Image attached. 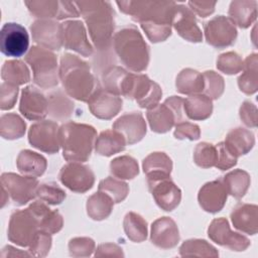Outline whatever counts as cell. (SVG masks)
I'll use <instances>...</instances> for the list:
<instances>
[{
  "mask_svg": "<svg viewBox=\"0 0 258 258\" xmlns=\"http://www.w3.org/2000/svg\"><path fill=\"white\" fill-rule=\"evenodd\" d=\"M58 75L66 93L78 101L88 102L100 87L89 63L69 52L60 57Z\"/></svg>",
  "mask_w": 258,
  "mask_h": 258,
  "instance_id": "obj_1",
  "label": "cell"
},
{
  "mask_svg": "<svg viewBox=\"0 0 258 258\" xmlns=\"http://www.w3.org/2000/svg\"><path fill=\"white\" fill-rule=\"evenodd\" d=\"M80 14L85 20L91 39L99 50H107L113 42L115 27L114 11L108 1H76Z\"/></svg>",
  "mask_w": 258,
  "mask_h": 258,
  "instance_id": "obj_2",
  "label": "cell"
},
{
  "mask_svg": "<svg viewBox=\"0 0 258 258\" xmlns=\"http://www.w3.org/2000/svg\"><path fill=\"white\" fill-rule=\"evenodd\" d=\"M112 43L117 56L127 69L136 73L147 69L150 58L149 46L136 26L120 28L115 32Z\"/></svg>",
  "mask_w": 258,
  "mask_h": 258,
  "instance_id": "obj_3",
  "label": "cell"
},
{
  "mask_svg": "<svg viewBox=\"0 0 258 258\" xmlns=\"http://www.w3.org/2000/svg\"><path fill=\"white\" fill-rule=\"evenodd\" d=\"M58 137L62 156L67 161H87L97 138L96 129L84 123L69 121L59 126Z\"/></svg>",
  "mask_w": 258,
  "mask_h": 258,
  "instance_id": "obj_4",
  "label": "cell"
},
{
  "mask_svg": "<svg viewBox=\"0 0 258 258\" xmlns=\"http://www.w3.org/2000/svg\"><path fill=\"white\" fill-rule=\"evenodd\" d=\"M116 4L139 23L171 26L173 1H117Z\"/></svg>",
  "mask_w": 258,
  "mask_h": 258,
  "instance_id": "obj_5",
  "label": "cell"
},
{
  "mask_svg": "<svg viewBox=\"0 0 258 258\" xmlns=\"http://www.w3.org/2000/svg\"><path fill=\"white\" fill-rule=\"evenodd\" d=\"M25 60L30 66L33 82L42 89L57 86L59 81L56 55L49 49L33 45L25 54Z\"/></svg>",
  "mask_w": 258,
  "mask_h": 258,
  "instance_id": "obj_6",
  "label": "cell"
},
{
  "mask_svg": "<svg viewBox=\"0 0 258 258\" xmlns=\"http://www.w3.org/2000/svg\"><path fill=\"white\" fill-rule=\"evenodd\" d=\"M38 223L28 208L16 210L9 219L8 240L21 247H28L39 231Z\"/></svg>",
  "mask_w": 258,
  "mask_h": 258,
  "instance_id": "obj_7",
  "label": "cell"
},
{
  "mask_svg": "<svg viewBox=\"0 0 258 258\" xmlns=\"http://www.w3.org/2000/svg\"><path fill=\"white\" fill-rule=\"evenodd\" d=\"M38 184V180L33 176L13 172L1 174V186L5 188L13 204L18 207L24 206L36 197Z\"/></svg>",
  "mask_w": 258,
  "mask_h": 258,
  "instance_id": "obj_8",
  "label": "cell"
},
{
  "mask_svg": "<svg viewBox=\"0 0 258 258\" xmlns=\"http://www.w3.org/2000/svg\"><path fill=\"white\" fill-rule=\"evenodd\" d=\"M147 184L156 205L163 211H173L180 203L181 190L170 175L147 176Z\"/></svg>",
  "mask_w": 258,
  "mask_h": 258,
  "instance_id": "obj_9",
  "label": "cell"
},
{
  "mask_svg": "<svg viewBox=\"0 0 258 258\" xmlns=\"http://www.w3.org/2000/svg\"><path fill=\"white\" fill-rule=\"evenodd\" d=\"M58 179L74 192L84 194L95 183V174L89 165L79 161H69L59 170Z\"/></svg>",
  "mask_w": 258,
  "mask_h": 258,
  "instance_id": "obj_10",
  "label": "cell"
},
{
  "mask_svg": "<svg viewBox=\"0 0 258 258\" xmlns=\"http://www.w3.org/2000/svg\"><path fill=\"white\" fill-rule=\"evenodd\" d=\"M28 11L38 19L62 20L67 18L79 17L80 12L75 2L56 1V0H37L25 1Z\"/></svg>",
  "mask_w": 258,
  "mask_h": 258,
  "instance_id": "obj_11",
  "label": "cell"
},
{
  "mask_svg": "<svg viewBox=\"0 0 258 258\" xmlns=\"http://www.w3.org/2000/svg\"><path fill=\"white\" fill-rule=\"evenodd\" d=\"M59 126L51 120H40L28 130L29 143L40 151L53 154L60 148L58 137Z\"/></svg>",
  "mask_w": 258,
  "mask_h": 258,
  "instance_id": "obj_12",
  "label": "cell"
},
{
  "mask_svg": "<svg viewBox=\"0 0 258 258\" xmlns=\"http://www.w3.org/2000/svg\"><path fill=\"white\" fill-rule=\"evenodd\" d=\"M29 35L19 23L7 22L0 31V50L6 56L19 57L27 53Z\"/></svg>",
  "mask_w": 258,
  "mask_h": 258,
  "instance_id": "obj_13",
  "label": "cell"
},
{
  "mask_svg": "<svg viewBox=\"0 0 258 258\" xmlns=\"http://www.w3.org/2000/svg\"><path fill=\"white\" fill-rule=\"evenodd\" d=\"M207 42L216 47L224 48L232 45L237 38V28L229 17L215 16L204 25Z\"/></svg>",
  "mask_w": 258,
  "mask_h": 258,
  "instance_id": "obj_14",
  "label": "cell"
},
{
  "mask_svg": "<svg viewBox=\"0 0 258 258\" xmlns=\"http://www.w3.org/2000/svg\"><path fill=\"white\" fill-rule=\"evenodd\" d=\"M208 236L213 242L232 251H244L251 244L246 236L231 231L226 218L214 219L208 228Z\"/></svg>",
  "mask_w": 258,
  "mask_h": 258,
  "instance_id": "obj_15",
  "label": "cell"
},
{
  "mask_svg": "<svg viewBox=\"0 0 258 258\" xmlns=\"http://www.w3.org/2000/svg\"><path fill=\"white\" fill-rule=\"evenodd\" d=\"M32 39L47 49L58 50L62 43L61 23L52 19H37L30 25Z\"/></svg>",
  "mask_w": 258,
  "mask_h": 258,
  "instance_id": "obj_16",
  "label": "cell"
},
{
  "mask_svg": "<svg viewBox=\"0 0 258 258\" xmlns=\"http://www.w3.org/2000/svg\"><path fill=\"white\" fill-rule=\"evenodd\" d=\"M162 97L160 86L143 74H135L128 99L135 100L139 107L151 109L159 104Z\"/></svg>",
  "mask_w": 258,
  "mask_h": 258,
  "instance_id": "obj_17",
  "label": "cell"
},
{
  "mask_svg": "<svg viewBox=\"0 0 258 258\" xmlns=\"http://www.w3.org/2000/svg\"><path fill=\"white\" fill-rule=\"evenodd\" d=\"M62 43L64 48L74 50L83 56L93 54V46L90 43L85 25L80 20H67L61 23Z\"/></svg>",
  "mask_w": 258,
  "mask_h": 258,
  "instance_id": "obj_18",
  "label": "cell"
},
{
  "mask_svg": "<svg viewBox=\"0 0 258 258\" xmlns=\"http://www.w3.org/2000/svg\"><path fill=\"white\" fill-rule=\"evenodd\" d=\"M171 26L187 41L201 42L203 39V33L197 23L195 13L183 4L175 3L171 16Z\"/></svg>",
  "mask_w": 258,
  "mask_h": 258,
  "instance_id": "obj_19",
  "label": "cell"
},
{
  "mask_svg": "<svg viewBox=\"0 0 258 258\" xmlns=\"http://www.w3.org/2000/svg\"><path fill=\"white\" fill-rule=\"evenodd\" d=\"M19 111L28 120L40 121L48 114V101L37 88L27 86L21 92Z\"/></svg>",
  "mask_w": 258,
  "mask_h": 258,
  "instance_id": "obj_20",
  "label": "cell"
},
{
  "mask_svg": "<svg viewBox=\"0 0 258 258\" xmlns=\"http://www.w3.org/2000/svg\"><path fill=\"white\" fill-rule=\"evenodd\" d=\"M87 103L89 110L95 117L110 120L121 111L123 101L119 96L111 94L104 88L99 87Z\"/></svg>",
  "mask_w": 258,
  "mask_h": 258,
  "instance_id": "obj_21",
  "label": "cell"
},
{
  "mask_svg": "<svg viewBox=\"0 0 258 258\" xmlns=\"http://www.w3.org/2000/svg\"><path fill=\"white\" fill-rule=\"evenodd\" d=\"M227 197L228 192L221 177L205 183L199 190L198 201L204 211L216 214L224 208Z\"/></svg>",
  "mask_w": 258,
  "mask_h": 258,
  "instance_id": "obj_22",
  "label": "cell"
},
{
  "mask_svg": "<svg viewBox=\"0 0 258 258\" xmlns=\"http://www.w3.org/2000/svg\"><path fill=\"white\" fill-rule=\"evenodd\" d=\"M113 129L118 131L129 145L139 142L146 134V122L140 112H130L120 116L114 123Z\"/></svg>",
  "mask_w": 258,
  "mask_h": 258,
  "instance_id": "obj_23",
  "label": "cell"
},
{
  "mask_svg": "<svg viewBox=\"0 0 258 258\" xmlns=\"http://www.w3.org/2000/svg\"><path fill=\"white\" fill-rule=\"evenodd\" d=\"M151 243L160 249H171L179 242V232L176 223L169 217H161L151 225Z\"/></svg>",
  "mask_w": 258,
  "mask_h": 258,
  "instance_id": "obj_24",
  "label": "cell"
},
{
  "mask_svg": "<svg viewBox=\"0 0 258 258\" xmlns=\"http://www.w3.org/2000/svg\"><path fill=\"white\" fill-rule=\"evenodd\" d=\"M134 75L135 74L129 73L121 67H111L107 69L102 76L104 89L116 96L129 98Z\"/></svg>",
  "mask_w": 258,
  "mask_h": 258,
  "instance_id": "obj_25",
  "label": "cell"
},
{
  "mask_svg": "<svg viewBox=\"0 0 258 258\" xmlns=\"http://www.w3.org/2000/svg\"><path fill=\"white\" fill-rule=\"evenodd\" d=\"M28 209L35 217L40 230L49 234H55L61 230L63 219L57 210H51L46 203L40 200L31 203Z\"/></svg>",
  "mask_w": 258,
  "mask_h": 258,
  "instance_id": "obj_26",
  "label": "cell"
},
{
  "mask_svg": "<svg viewBox=\"0 0 258 258\" xmlns=\"http://www.w3.org/2000/svg\"><path fill=\"white\" fill-rule=\"evenodd\" d=\"M231 221L237 230L255 235L258 232V207L252 204L239 203L231 212Z\"/></svg>",
  "mask_w": 258,
  "mask_h": 258,
  "instance_id": "obj_27",
  "label": "cell"
},
{
  "mask_svg": "<svg viewBox=\"0 0 258 258\" xmlns=\"http://www.w3.org/2000/svg\"><path fill=\"white\" fill-rule=\"evenodd\" d=\"M229 18L240 28L249 27L257 17V1L235 0L230 3Z\"/></svg>",
  "mask_w": 258,
  "mask_h": 258,
  "instance_id": "obj_28",
  "label": "cell"
},
{
  "mask_svg": "<svg viewBox=\"0 0 258 258\" xmlns=\"http://www.w3.org/2000/svg\"><path fill=\"white\" fill-rule=\"evenodd\" d=\"M16 166L21 174L38 177L44 173L47 161L43 155L29 149H23L16 158Z\"/></svg>",
  "mask_w": 258,
  "mask_h": 258,
  "instance_id": "obj_29",
  "label": "cell"
},
{
  "mask_svg": "<svg viewBox=\"0 0 258 258\" xmlns=\"http://www.w3.org/2000/svg\"><path fill=\"white\" fill-rule=\"evenodd\" d=\"M228 149L237 157L247 154L255 144L254 134L243 127H237L230 130L224 141Z\"/></svg>",
  "mask_w": 258,
  "mask_h": 258,
  "instance_id": "obj_30",
  "label": "cell"
},
{
  "mask_svg": "<svg viewBox=\"0 0 258 258\" xmlns=\"http://www.w3.org/2000/svg\"><path fill=\"white\" fill-rule=\"evenodd\" d=\"M150 129L156 133H166L175 126V116L166 104H158L146 113Z\"/></svg>",
  "mask_w": 258,
  "mask_h": 258,
  "instance_id": "obj_31",
  "label": "cell"
},
{
  "mask_svg": "<svg viewBox=\"0 0 258 258\" xmlns=\"http://www.w3.org/2000/svg\"><path fill=\"white\" fill-rule=\"evenodd\" d=\"M125 138L116 130L108 129L102 131L95 141V150L99 155L111 156L121 152L126 147Z\"/></svg>",
  "mask_w": 258,
  "mask_h": 258,
  "instance_id": "obj_32",
  "label": "cell"
},
{
  "mask_svg": "<svg viewBox=\"0 0 258 258\" xmlns=\"http://www.w3.org/2000/svg\"><path fill=\"white\" fill-rule=\"evenodd\" d=\"M185 116L191 120H206L213 112V102L204 94L188 96L183 101Z\"/></svg>",
  "mask_w": 258,
  "mask_h": 258,
  "instance_id": "obj_33",
  "label": "cell"
},
{
  "mask_svg": "<svg viewBox=\"0 0 258 258\" xmlns=\"http://www.w3.org/2000/svg\"><path fill=\"white\" fill-rule=\"evenodd\" d=\"M243 73L238 78V86L241 92L252 95L258 90V56L257 53L248 55L243 64Z\"/></svg>",
  "mask_w": 258,
  "mask_h": 258,
  "instance_id": "obj_34",
  "label": "cell"
},
{
  "mask_svg": "<svg viewBox=\"0 0 258 258\" xmlns=\"http://www.w3.org/2000/svg\"><path fill=\"white\" fill-rule=\"evenodd\" d=\"M113 207V199L101 190H98L89 197L86 204L88 216L95 221H102L107 219L111 215Z\"/></svg>",
  "mask_w": 258,
  "mask_h": 258,
  "instance_id": "obj_35",
  "label": "cell"
},
{
  "mask_svg": "<svg viewBox=\"0 0 258 258\" xmlns=\"http://www.w3.org/2000/svg\"><path fill=\"white\" fill-rule=\"evenodd\" d=\"M176 91L184 95L201 94L204 90V78L200 72L186 68L179 72L175 80Z\"/></svg>",
  "mask_w": 258,
  "mask_h": 258,
  "instance_id": "obj_36",
  "label": "cell"
},
{
  "mask_svg": "<svg viewBox=\"0 0 258 258\" xmlns=\"http://www.w3.org/2000/svg\"><path fill=\"white\" fill-rule=\"evenodd\" d=\"M222 179L228 195H231L237 200L245 196L251 183L249 173L243 169H234L222 176Z\"/></svg>",
  "mask_w": 258,
  "mask_h": 258,
  "instance_id": "obj_37",
  "label": "cell"
},
{
  "mask_svg": "<svg viewBox=\"0 0 258 258\" xmlns=\"http://www.w3.org/2000/svg\"><path fill=\"white\" fill-rule=\"evenodd\" d=\"M1 78L4 82L21 86L30 81V73L27 66L19 59L6 60L1 68Z\"/></svg>",
  "mask_w": 258,
  "mask_h": 258,
  "instance_id": "obj_38",
  "label": "cell"
},
{
  "mask_svg": "<svg viewBox=\"0 0 258 258\" xmlns=\"http://www.w3.org/2000/svg\"><path fill=\"white\" fill-rule=\"evenodd\" d=\"M142 168L146 177L153 175H170L172 160L164 152H152L143 159Z\"/></svg>",
  "mask_w": 258,
  "mask_h": 258,
  "instance_id": "obj_39",
  "label": "cell"
},
{
  "mask_svg": "<svg viewBox=\"0 0 258 258\" xmlns=\"http://www.w3.org/2000/svg\"><path fill=\"white\" fill-rule=\"evenodd\" d=\"M124 232L129 240L140 243L147 238V223L137 213L128 212L123 220Z\"/></svg>",
  "mask_w": 258,
  "mask_h": 258,
  "instance_id": "obj_40",
  "label": "cell"
},
{
  "mask_svg": "<svg viewBox=\"0 0 258 258\" xmlns=\"http://www.w3.org/2000/svg\"><path fill=\"white\" fill-rule=\"evenodd\" d=\"M47 101L48 114L57 120H64L69 118L74 111V102L60 90L49 94Z\"/></svg>",
  "mask_w": 258,
  "mask_h": 258,
  "instance_id": "obj_41",
  "label": "cell"
},
{
  "mask_svg": "<svg viewBox=\"0 0 258 258\" xmlns=\"http://www.w3.org/2000/svg\"><path fill=\"white\" fill-rule=\"evenodd\" d=\"M26 131V123L15 113L4 114L0 118L1 137L8 140L21 138Z\"/></svg>",
  "mask_w": 258,
  "mask_h": 258,
  "instance_id": "obj_42",
  "label": "cell"
},
{
  "mask_svg": "<svg viewBox=\"0 0 258 258\" xmlns=\"http://www.w3.org/2000/svg\"><path fill=\"white\" fill-rule=\"evenodd\" d=\"M110 172L119 179H132L139 173L137 160L130 155H121L110 162Z\"/></svg>",
  "mask_w": 258,
  "mask_h": 258,
  "instance_id": "obj_43",
  "label": "cell"
},
{
  "mask_svg": "<svg viewBox=\"0 0 258 258\" xmlns=\"http://www.w3.org/2000/svg\"><path fill=\"white\" fill-rule=\"evenodd\" d=\"M180 256L218 257V250L209 242L203 239H188L179 247Z\"/></svg>",
  "mask_w": 258,
  "mask_h": 258,
  "instance_id": "obj_44",
  "label": "cell"
},
{
  "mask_svg": "<svg viewBox=\"0 0 258 258\" xmlns=\"http://www.w3.org/2000/svg\"><path fill=\"white\" fill-rule=\"evenodd\" d=\"M98 189L109 195L116 204L123 202L129 194L128 184L115 176H108L102 179L99 182Z\"/></svg>",
  "mask_w": 258,
  "mask_h": 258,
  "instance_id": "obj_45",
  "label": "cell"
},
{
  "mask_svg": "<svg viewBox=\"0 0 258 258\" xmlns=\"http://www.w3.org/2000/svg\"><path fill=\"white\" fill-rule=\"evenodd\" d=\"M36 197L40 201L46 203L47 205L56 206L63 202V200L67 197V194L58 184L49 181L38 184Z\"/></svg>",
  "mask_w": 258,
  "mask_h": 258,
  "instance_id": "obj_46",
  "label": "cell"
},
{
  "mask_svg": "<svg viewBox=\"0 0 258 258\" xmlns=\"http://www.w3.org/2000/svg\"><path fill=\"white\" fill-rule=\"evenodd\" d=\"M194 161L202 168L215 166L217 162L216 145L209 142H201L197 144L194 150Z\"/></svg>",
  "mask_w": 258,
  "mask_h": 258,
  "instance_id": "obj_47",
  "label": "cell"
},
{
  "mask_svg": "<svg viewBox=\"0 0 258 258\" xmlns=\"http://www.w3.org/2000/svg\"><path fill=\"white\" fill-rule=\"evenodd\" d=\"M204 90L203 94L211 100L219 99L224 93L225 82L221 75L214 71H206L203 73Z\"/></svg>",
  "mask_w": 258,
  "mask_h": 258,
  "instance_id": "obj_48",
  "label": "cell"
},
{
  "mask_svg": "<svg viewBox=\"0 0 258 258\" xmlns=\"http://www.w3.org/2000/svg\"><path fill=\"white\" fill-rule=\"evenodd\" d=\"M244 60L235 51H227L219 55L217 69L226 75H235L243 70Z\"/></svg>",
  "mask_w": 258,
  "mask_h": 258,
  "instance_id": "obj_49",
  "label": "cell"
},
{
  "mask_svg": "<svg viewBox=\"0 0 258 258\" xmlns=\"http://www.w3.org/2000/svg\"><path fill=\"white\" fill-rule=\"evenodd\" d=\"M95 241L89 237H76L69 242L70 255L73 257H89L95 251Z\"/></svg>",
  "mask_w": 258,
  "mask_h": 258,
  "instance_id": "obj_50",
  "label": "cell"
},
{
  "mask_svg": "<svg viewBox=\"0 0 258 258\" xmlns=\"http://www.w3.org/2000/svg\"><path fill=\"white\" fill-rule=\"evenodd\" d=\"M51 234L39 230L28 246V252L35 257H45L51 247Z\"/></svg>",
  "mask_w": 258,
  "mask_h": 258,
  "instance_id": "obj_51",
  "label": "cell"
},
{
  "mask_svg": "<svg viewBox=\"0 0 258 258\" xmlns=\"http://www.w3.org/2000/svg\"><path fill=\"white\" fill-rule=\"evenodd\" d=\"M216 148H217V162L215 167L221 170H226L236 165L238 157L228 149L224 141L219 142L216 145Z\"/></svg>",
  "mask_w": 258,
  "mask_h": 258,
  "instance_id": "obj_52",
  "label": "cell"
},
{
  "mask_svg": "<svg viewBox=\"0 0 258 258\" xmlns=\"http://www.w3.org/2000/svg\"><path fill=\"white\" fill-rule=\"evenodd\" d=\"M18 96V87L3 82L0 86V109L10 110L14 107Z\"/></svg>",
  "mask_w": 258,
  "mask_h": 258,
  "instance_id": "obj_53",
  "label": "cell"
},
{
  "mask_svg": "<svg viewBox=\"0 0 258 258\" xmlns=\"http://www.w3.org/2000/svg\"><path fill=\"white\" fill-rule=\"evenodd\" d=\"M173 135L176 139H179V140H182V139L198 140L201 136V129H200V126L195 123L183 121L175 124Z\"/></svg>",
  "mask_w": 258,
  "mask_h": 258,
  "instance_id": "obj_54",
  "label": "cell"
},
{
  "mask_svg": "<svg viewBox=\"0 0 258 258\" xmlns=\"http://www.w3.org/2000/svg\"><path fill=\"white\" fill-rule=\"evenodd\" d=\"M239 116L247 127H256L258 123L257 107L250 101H244L239 109Z\"/></svg>",
  "mask_w": 258,
  "mask_h": 258,
  "instance_id": "obj_55",
  "label": "cell"
},
{
  "mask_svg": "<svg viewBox=\"0 0 258 258\" xmlns=\"http://www.w3.org/2000/svg\"><path fill=\"white\" fill-rule=\"evenodd\" d=\"M217 2L212 1H188V8L200 17H207L215 11Z\"/></svg>",
  "mask_w": 258,
  "mask_h": 258,
  "instance_id": "obj_56",
  "label": "cell"
},
{
  "mask_svg": "<svg viewBox=\"0 0 258 258\" xmlns=\"http://www.w3.org/2000/svg\"><path fill=\"white\" fill-rule=\"evenodd\" d=\"M183 101H184V99H182L181 97H178V96H171V97L165 99V101H164V104H166L174 113L176 124L179 122L185 121L184 120L185 113H184V109H183Z\"/></svg>",
  "mask_w": 258,
  "mask_h": 258,
  "instance_id": "obj_57",
  "label": "cell"
},
{
  "mask_svg": "<svg viewBox=\"0 0 258 258\" xmlns=\"http://www.w3.org/2000/svg\"><path fill=\"white\" fill-rule=\"evenodd\" d=\"M123 249L113 243H104L100 244L94 254L95 257H102V256H116V257H123L124 253Z\"/></svg>",
  "mask_w": 258,
  "mask_h": 258,
  "instance_id": "obj_58",
  "label": "cell"
},
{
  "mask_svg": "<svg viewBox=\"0 0 258 258\" xmlns=\"http://www.w3.org/2000/svg\"><path fill=\"white\" fill-rule=\"evenodd\" d=\"M1 257H20V256H32L29 252L22 251L20 249H17L15 247H12L10 245L5 246L1 251Z\"/></svg>",
  "mask_w": 258,
  "mask_h": 258,
  "instance_id": "obj_59",
  "label": "cell"
}]
</instances>
